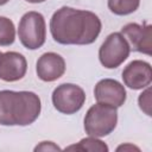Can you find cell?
Returning <instances> with one entry per match:
<instances>
[{
  "instance_id": "1",
  "label": "cell",
  "mask_w": 152,
  "mask_h": 152,
  "mask_svg": "<svg viewBox=\"0 0 152 152\" xmlns=\"http://www.w3.org/2000/svg\"><path fill=\"white\" fill-rule=\"evenodd\" d=\"M102 28L100 18L90 12L63 6L50 20L55 42L63 45H88L96 40Z\"/></svg>"
},
{
  "instance_id": "2",
  "label": "cell",
  "mask_w": 152,
  "mask_h": 152,
  "mask_svg": "<svg viewBox=\"0 0 152 152\" xmlns=\"http://www.w3.org/2000/svg\"><path fill=\"white\" fill-rule=\"evenodd\" d=\"M40 99L33 91H0V125L27 126L40 114Z\"/></svg>"
},
{
  "instance_id": "3",
  "label": "cell",
  "mask_w": 152,
  "mask_h": 152,
  "mask_svg": "<svg viewBox=\"0 0 152 152\" xmlns=\"http://www.w3.org/2000/svg\"><path fill=\"white\" fill-rule=\"evenodd\" d=\"M118 124L116 107L97 102L93 104L84 116V131L88 135L101 138L114 131Z\"/></svg>"
},
{
  "instance_id": "4",
  "label": "cell",
  "mask_w": 152,
  "mask_h": 152,
  "mask_svg": "<svg viewBox=\"0 0 152 152\" xmlns=\"http://www.w3.org/2000/svg\"><path fill=\"white\" fill-rule=\"evenodd\" d=\"M18 36L20 43L28 50H37L43 46L46 38V26L43 14L39 12L25 13L18 27Z\"/></svg>"
},
{
  "instance_id": "5",
  "label": "cell",
  "mask_w": 152,
  "mask_h": 152,
  "mask_svg": "<svg viewBox=\"0 0 152 152\" xmlns=\"http://www.w3.org/2000/svg\"><path fill=\"white\" fill-rule=\"evenodd\" d=\"M131 48L120 32L110 33L99 50V59L107 69H115L129 56Z\"/></svg>"
},
{
  "instance_id": "6",
  "label": "cell",
  "mask_w": 152,
  "mask_h": 152,
  "mask_svg": "<svg viewBox=\"0 0 152 152\" xmlns=\"http://www.w3.org/2000/svg\"><path fill=\"white\" fill-rule=\"evenodd\" d=\"M86 101L84 90L74 83H63L55 88L52 93L53 107L66 115L78 112Z\"/></svg>"
},
{
  "instance_id": "7",
  "label": "cell",
  "mask_w": 152,
  "mask_h": 152,
  "mask_svg": "<svg viewBox=\"0 0 152 152\" xmlns=\"http://www.w3.org/2000/svg\"><path fill=\"white\" fill-rule=\"evenodd\" d=\"M127 40L129 48L134 51L151 55V39H152V25L144 23L139 25L137 23H129L121 28L120 32Z\"/></svg>"
},
{
  "instance_id": "8",
  "label": "cell",
  "mask_w": 152,
  "mask_h": 152,
  "mask_svg": "<svg viewBox=\"0 0 152 152\" xmlns=\"http://www.w3.org/2000/svg\"><path fill=\"white\" fill-rule=\"evenodd\" d=\"M122 80L125 86L133 90H139L148 87L152 81V70L150 63L140 59L132 61L124 69Z\"/></svg>"
},
{
  "instance_id": "9",
  "label": "cell",
  "mask_w": 152,
  "mask_h": 152,
  "mask_svg": "<svg viewBox=\"0 0 152 152\" xmlns=\"http://www.w3.org/2000/svg\"><path fill=\"white\" fill-rule=\"evenodd\" d=\"M27 70L26 58L15 51H8L0 57V80L15 82L21 80Z\"/></svg>"
},
{
  "instance_id": "10",
  "label": "cell",
  "mask_w": 152,
  "mask_h": 152,
  "mask_svg": "<svg viewBox=\"0 0 152 152\" xmlns=\"http://www.w3.org/2000/svg\"><path fill=\"white\" fill-rule=\"evenodd\" d=\"M94 96L97 102L108 103L118 108L126 101V90L125 87L116 80L104 78L96 83Z\"/></svg>"
},
{
  "instance_id": "11",
  "label": "cell",
  "mask_w": 152,
  "mask_h": 152,
  "mask_svg": "<svg viewBox=\"0 0 152 152\" xmlns=\"http://www.w3.org/2000/svg\"><path fill=\"white\" fill-rule=\"evenodd\" d=\"M36 71L42 81L53 82L63 76L65 71V62L58 53L45 52L38 58Z\"/></svg>"
},
{
  "instance_id": "12",
  "label": "cell",
  "mask_w": 152,
  "mask_h": 152,
  "mask_svg": "<svg viewBox=\"0 0 152 152\" xmlns=\"http://www.w3.org/2000/svg\"><path fill=\"white\" fill-rule=\"evenodd\" d=\"M65 151H99V152H107L108 146L99 140L95 137H88L80 140L77 145H70L65 148Z\"/></svg>"
},
{
  "instance_id": "13",
  "label": "cell",
  "mask_w": 152,
  "mask_h": 152,
  "mask_svg": "<svg viewBox=\"0 0 152 152\" xmlns=\"http://www.w3.org/2000/svg\"><path fill=\"white\" fill-rule=\"evenodd\" d=\"M140 0H108V8L116 15H127L138 10Z\"/></svg>"
},
{
  "instance_id": "14",
  "label": "cell",
  "mask_w": 152,
  "mask_h": 152,
  "mask_svg": "<svg viewBox=\"0 0 152 152\" xmlns=\"http://www.w3.org/2000/svg\"><path fill=\"white\" fill-rule=\"evenodd\" d=\"M15 39V27L11 19L0 17V46H8Z\"/></svg>"
},
{
  "instance_id": "15",
  "label": "cell",
  "mask_w": 152,
  "mask_h": 152,
  "mask_svg": "<svg viewBox=\"0 0 152 152\" xmlns=\"http://www.w3.org/2000/svg\"><path fill=\"white\" fill-rule=\"evenodd\" d=\"M140 109L148 116H151V89L146 87V90L142 91L138 99Z\"/></svg>"
},
{
  "instance_id": "16",
  "label": "cell",
  "mask_w": 152,
  "mask_h": 152,
  "mask_svg": "<svg viewBox=\"0 0 152 152\" xmlns=\"http://www.w3.org/2000/svg\"><path fill=\"white\" fill-rule=\"evenodd\" d=\"M61 150L62 148L52 141H42L39 145H37L34 147V152H38V151H61Z\"/></svg>"
},
{
  "instance_id": "17",
  "label": "cell",
  "mask_w": 152,
  "mask_h": 152,
  "mask_svg": "<svg viewBox=\"0 0 152 152\" xmlns=\"http://www.w3.org/2000/svg\"><path fill=\"white\" fill-rule=\"evenodd\" d=\"M127 150H135V151H139V148L137 146H133V145H129V144H126V145H121L116 148V151H127Z\"/></svg>"
},
{
  "instance_id": "18",
  "label": "cell",
  "mask_w": 152,
  "mask_h": 152,
  "mask_svg": "<svg viewBox=\"0 0 152 152\" xmlns=\"http://www.w3.org/2000/svg\"><path fill=\"white\" fill-rule=\"evenodd\" d=\"M27 2H31V4H39V2H44L45 0H26Z\"/></svg>"
},
{
  "instance_id": "19",
  "label": "cell",
  "mask_w": 152,
  "mask_h": 152,
  "mask_svg": "<svg viewBox=\"0 0 152 152\" xmlns=\"http://www.w3.org/2000/svg\"><path fill=\"white\" fill-rule=\"evenodd\" d=\"M10 0H0V6H2V5H5V4H7Z\"/></svg>"
},
{
  "instance_id": "20",
  "label": "cell",
  "mask_w": 152,
  "mask_h": 152,
  "mask_svg": "<svg viewBox=\"0 0 152 152\" xmlns=\"http://www.w3.org/2000/svg\"><path fill=\"white\" fill-rule=\"evenodd\" d=\"M1 55H2V52H1V51H0V57H1Z\"/></svg>"
}]
</instances>
